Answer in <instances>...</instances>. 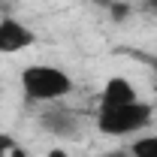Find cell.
<instances>
[{"label": "cell", "mask_w": 157, "mask_h": 157, "mask_svg": "<svg viewBox=\"0 0 157 157\" xmlns=\"http://www.w3.org/2000/svg\"><path fill=\"white\" fill-rule=\"evenodd\" d=\"M18 82L30 103H58L73 94V76L55 63H30L21 70Z\"/></svg>", "instance_id": "obj_1"}, {"label": "cell", "mask_w": 157, "mask_h": 157, "mask_svg": "<svg viewBox=\"0 0 157 157\" xmlns=\"http://www.w3.org/2000/svg\"><path fill=\"white\" fill-rule=\"evenodd\" d=\"M154 118V103H145L139 97L133 103H121V106H100L97 109V130L103 136H136L142 133Z\"/></svg>", "instance_id": "obj_2"}, {"label": "cell", "mask_w": 157, "mask_h": 157, "mask_svg": "<svg viewBox=\"0 0 157 157\" xmlns=\"http://www.w3.org/2000/svg\"><path fill=\"white\" fill-rule=\"evenodd\" d=\"M33 42H36V33H33L21 18H12V15L0 18V55L27 52Z\"/></svg>", "instance_id": "obj_3"}, {"label": "cell", "mask_w": 157, "mask_h": 157, "mask_svg": "<svg viewBox=\"0 0 157 157\" xmlns=\"http://www.w3.org/2000/svg\"><path fill=\"white\" fill-rule=\"evenodd\" d=\"M39 124H42L45 133H55V136H63V139L78 136V130H82V118L73 109H63V106H52L39 118Z\"/></svg>", "instance_id": "obj_4"}, {"label": "cell", "mask_w": 157, "mask_h": 157, "mask_svg": "<svg viewBox=\"0 0 157 157\" xmlns=\"http://www.w3.org/2000/svg\"><path fill=\"white\" fill-rule=\"evenodd\" d=\"M133 100H139V91L124 76L106 78V85L100 91V106H121V103H133Z\"/></svg>", "instance_id": "obj_5"}, {"label": "cell", "mask_w": 157, "mask_h": 157, "mask_svg": "<svg viewBox=\"0 0 157 157\" xmlns=\"http://www.w3.org/2000/svg\"><path fill=\"white\" fill-rule=\"evenodd\" d=\"M130 157H157V133H142L130 142Z\"/></svg>", "instance_id": "obj_6"}, {"label": "cell", "mask_w": 157, "mask_h": 157, "mask_svg": "<svg viewBox=\"0 0 157 157\" xmlns=\"http://www.w3.org/2000/svg\"><path fill=\"white\" fill-rule=\"evenodd\" d=\"M109 12H112V18H115V21H121V18H127V15H130V6H127V3H121V0H115V3L109 6Z\"/></svg>", "instance_id": "obj_7"}, {"label": "cell", "mask_w": 157, "mask_h": 157, "mask_svg": "<svg viewBox=\"0 0 157 157\" xmlns=\"http://www.w3.org/2000/svg\"><path fill=\"white\" fill-rule=\"evenodd\" d=\"M9 154H12V139L0 133V157H9Z\"/></svg>", "instance_id": "obj_8"}, {"label": "cell", "mask_w": 157, "mask_h": 157, "mask_svg": "<svg viewBox=\"0 0 157 157\" xmlns=\"http://www.w3.org/2000/svg\"><path fill=\"white\" fill-rule=\"evenodd\" d=\"M45 157H70V154H67L63 148H52V151H48V154H45Z\"/></svg>", "instance_id": "obj_9"}, {"label": "cell", "mask_w": 157, "mask_h": 157, "mask_svg": "<svg viewBox=\"0 0 157 157\" xmlns=\"http://www.w3.org/2000/svg\"><path fill=\"white\" fill-rule=\"evenodd\" d=\"M91 3H94V6H103V9H109V6H112L115 0H91Z\"/></svg>", "instance_id": "obj_10"}, {"label": "cell", "mask_w": 157, "mask_h": 157, "mask_svg": "<svg viewBox=\"0 0 157 157\" xmlns=\"http://www.w3.org/2000/svg\"><path fill=\"white\" fill-rule=\"evenodd\" d=\"M145 9L148 12H157V0H145Z\"/></svg>", "instance_id": "obj_11"}, {"label": "cell", "mask_w": 157, "mask_h": 157, "mask_svg": "<svg viewBox=\"0 0 157 157\" xmlns=\"http://www.w3.org/2000/svg\"><path fill=\"white\" fill-rule=\"evenodd\" d=\"M148 63H151V70L157 73V58H148Z\"/></svg>", "instance_id": "obj_12"}]
</instances>
